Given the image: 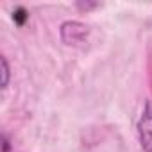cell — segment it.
Wrapping results in <instances>:
<instances>
[{
  "instance_id": "cell-1",
  "label": "cell",
  "mask_w": 152,
  "mask_h": 152,
  "mask_svg": "<svg viewBox=\"0 0 152 152\" xmlns=\"http://www.w3.org/2000/svg\"><path fill=\"white\" fill-rule=\"evenodd\" d=\"M138 136L143 152H152V104H147L138 120Z\"/></svg>"
},
{
  "instance_id": "cell-2",
  "label": "cell",
  "mask_w": 152,
  "mask_h": 152,
  "mask_svg": "<svg viewBox=\"0 0 152 152\" xmlns=\"http://www.w3.org/2000/svg\"><path fill=\"white\" fill-rule=\"evenodd\" d=\"M68 32H70V38L64 43H68V45H77V43H83L84 41V38L88 34V29L83 23H79V22H66L61 27V34H68Z\"/></svg>"
},
{
  "instance_id": "cell-3",
  "label": "cell",
  "mask_w": 152,
  "mask_h": 152,
  "mask_svg": "<svg viewBox=\"0 0 152 152\" xmlns=\"http://www.w3.org/2000/svg\"><path fill=\"white\" fill-rule=\"evenodd\" d=\"M2 64H4V86L7 84V63L6 59H2Z\"/></svg>"
}]
</instances>
